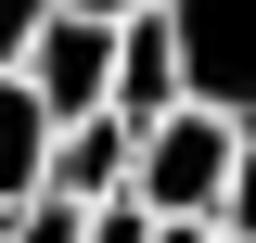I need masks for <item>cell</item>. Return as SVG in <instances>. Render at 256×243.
<instances>
[{"mask_svg":"<svg viewBox=\"0 0 256 243\" xmlns=\"http://www.w3.org/2000/svg\"><path fill=\"white\" fill-rule=\"evenodd\" d=\"M166 26H180V102L256 128V0H166Z\"/></svg>","mask_w":256,"mask_h":243,"instance_id":"obj_2","label":"cell"},{"mask_svg":"<svg viewBox=\"0 0 256 243\" xmlns=\"http://www.w3.org/2000/svg\"><path fill=\"white\" fill-rule=\"evenodd\" d=\"M52 13H64V0H0V64H26V52H38V26H52Z\"/></svg>","mask_w":256,"mask_h":243,"instance_id":"obj_10","label":"cell"},{"mask_svg":"<svg viewBox=\"0 0 256 243\" xmlns=\"http://www.w3.org/2000/svg\"><path fill=\"white\" fill-rule=\"evenodd\" d=\"M116 116H128V128L180 116V26H166V0L116 13Z\"/></svg>","mask_w":256,"mask_h":243,"instance_id":"obj_4","label":"cell"},{"mask_svg":"<svg viewBox=\"0 0 256 243\" xmlns=\"http://www.w3.org/2000/svg\"><path fill=\"white\" fill-rule=\"evenodd\" d=\"M128 166H141V128H128V116H77L52 141V192H77V205H116Z\"/></svg>","mask_w":256,"mask_h":243,"instance_id":"obj_6","label":"cell"},{"mask_svg":"<svg viewBox=\"0 0 256 243\" xmlns=\"http://www.w3.org/2000/svg\"><path fill=\"white\" fill-rule=\"evenodd\" d=\"M77 230H90L77 192H26V205H13V243H77Z\"/></svg>","mask_w":256,"mask_h":243,"instance_id":"obj_7","label":"cell"},{"mask_svg":"<svg viewBox=\"0 0 256 243\" xmlns=\"http://www.w3.org/2000/svg\"><path fill=\"white\" fill-rule=\"evenodd\" d=\"M0 243H13V205H0Z\"/></svg>","mask_w":256,"mask_h":243,"instance_id":"obj_12","label":"cell"},{"mask_svg":"<svg viewBox=\"0 0 256 243\" xmlns=\"http://www.w3.org/2000/svg\"><path fill=\"white\" fill-rule=\"evenodd\" d=\"M77 13H141V0H77Z\"/></svg>","mask_w":256,"mask_h":243,"instance_id":"obj_11","label":"cell"},{"mask_svg":"<svg viewBox=\"0 0 256 243\" xmlns=\"http://www.w3.org/2000/svg\"><path fill=\"white\" fill-rule=\"evenodd\" d=\"M77 243H154V205L116 192V205H90V230H77Z\"/></svg>","mask_w":256,"mask_h":243,"instance_id":"obj_9","label":"cell"},{"mask_svg":"<svg viewBox=\"0 0 256 243\" xmlns=\"http://www.w3.org/2000/svg\"><path fill=\"white\" fill-rule=\"evenodd\" d=\"M218 230H230V243H256V128H244V154H230V192H218Z\"/></svg>","mask_w":256,"mask_h":243,"instance_id":"obj_8","label":"cell"},{"mask_svg":"<svg viewBox=\"0 0 256 243\" xmlns=\"http://www.w3.org/2000/svg\"><path fill=\"white\" fill-rule=\"evenodd\" d=\"M230 154H244V128H230L218 102H180V116H154V128H141V166H128V192H141L154 218H218Z\"/></svg>","mask_w":256,"mask_h":243,"instance_id":"obj_1","label":"cell"},{"mask_svg":"<svg viewBox=\"0 0 256 243\" xmlns=\"http://www.w3.org/2000/svg\"><path fill=\"white\" fill-rule=\"evenodd\" d=\"M218 243H230V230H218Z\"/></svg>","mask_w":256,"mask_h":243,"instance_id":"obj_13","label":"cell"},{"mask_svg":"<svg viewBox=\"0 0 256 243\" xmlns=\"http://www.w3.org/2000/svg\"><path fill=\"white\" fill-rule=\"evenodd\" d=\"M52 141H64V116L26 90V64H0V205L52 192Z\"/></svg>","mask_w":256,"mask_h":243,"instance_id":"obj_5","label":"cell"},{"mask_svg":"<svg viewBox=\"0 0 256 243\" xmlns=\"http://www.w3.org/2000/svg\"><path fill=\"white\" fill-rule=\"evenodd\" d=\"M26 90L52 102L64 128L77 116H116V13H77V0H64L52 26H38V52H26Z\"/></svg>","mask_w":256,"mask_h":243,"instance_id":"obj_3","label":"cell"}]
</instances>
